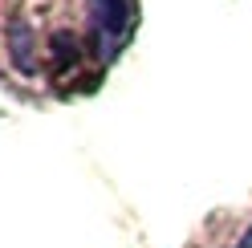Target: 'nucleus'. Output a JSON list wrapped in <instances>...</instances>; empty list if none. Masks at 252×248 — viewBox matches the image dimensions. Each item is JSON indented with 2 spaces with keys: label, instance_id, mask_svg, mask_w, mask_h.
<instances>
[{
  "label": "nucleus",
  "instance_id": "f257e3e1",
  "mask_svg": "<svg viewBox=\"0 0 252 248\" xmlns=\"http://www.w3.org/2000/svg\"><path fill=\"white\" fill-rule=\"evenodd\" d=\"M86 12H90L94 37H98L102 61H114L118 45L130 33V8H126V0H86Z\"/></svg>",
  "mask_w": 252,
  "mask_h": 248
},
{
  "label": "nucleus",
  "instance_id": "f03ea898",
  "mask_svg": "<svg viewBox=\"0 0 252 248\" xmlns=\"http://www.w3.org/2000/svg\"><path fill=\"white\" fill-rule=\"evenodd\" d=\"M8 53H12V65L21 73H33L37 69V49H33V29L25 21H12L8 25Z\"/></svg>",
  "mask_w": 252,
  "mask_h": 248
},
{
  "label": "nucleus",
  "instance_id": "7ed1b4c3",
  "mask_svg": "<svg viewBox=\"0 0 252 248\" xmlns=\"http://www.w3.org/2000/svg\"><path fill=\"white\" fill-rule=\"evenodd\" d=\"M236 248H252V224H248V232L240 236V244H236Z\"/></svg>",
  "mask_w": 252,
  "mask_h": 248
}]
</instances>
